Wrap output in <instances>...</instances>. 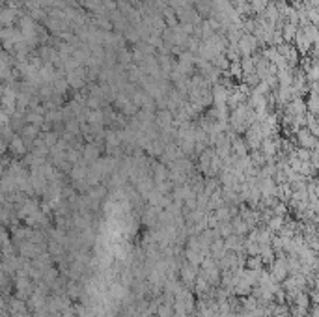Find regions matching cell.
<instances>
[{
	"label": "cell",
	"mask_w": 319,
	"mask_h": 317,
	"mask_svg": "<svg viewBox=\"0 0 319 317\" xmlns=\"http://www.w3.org/2000/svg\"><path fill=\"white\" fill-rule=\"evenodd\" d=\"M263 140H265V132H263L261 123H252L245 132V142L248 146V149H254V151L261 149Z\"/></svg>",
	"instance_id": "1"
},
{
	"label": "cell",
	"mask_w": 319,
	"mask_h": 317,
	"mask_svg": "<svg viewBox=\"0 0 319 317\" xmlns=\"http://www.w3.org/2000/svg\"><path fill=\"white\" fill-rule=\"evenodd\" d=\"M295 140H297V146H299V148H306V149H310V151H314V149L319 146L317 137H315L314 132L310 131L308 127H303V129H299V131L295 132Z\"/></svg>",
	"instance_id": "2"
},
{
	"label": "cell",
	"mask_w": 319,
	"mask_h": 317,
	"mask_svg": "<svg viewBox=\"0 0 319 317\" xmlns=\"http://www.w3.org/2000/svg\"><path fill=\"white\" fill-rule=\"evenodd\" d=\"M287 273H289V263H287L286 258H280L277 261L271 263V276L277 282H282L287 278Z\"/></svg>",
	"instance_id": "3"
},
{
	"label": "cell",
	"mask_w": 319,
	"mask_h": 317,
	"mask_svg": "<svg viewBox=\"0 0 319 317\" xmlns=\"http://www.w3.org/2000/svg\"><path fill=\"white\" fill-rule=\"evenodd\" d=\"M8 146H10V151L13 155H25L27 153V142L22 140V137H13Z\"/></svg>",
	"instance_id": "4"
},
{
	"label": "cell",
	"mask_w": 319,
	"mask_h": 317,
	"mask_svg": "<svg viewBox=\"0 0 319 317\" xmlns=\"http://www.w3.org/2000/svg\"><path fill=\"white\" fill-rule=\"evenodd\" d=\"M82 158H86L88 163H97L99 161V148L96 144H88L82 149Z\"/></svg>",
	"instance_id": "5"
},
{
	"label": "cell",
	"mask_w": 319,
	"mask_h": 317,
	"mask_svg": "<svg viewBox=\"0 0 319 317\" xmlns=\"http://www.w3.org/2000/svg\"><path fill=\"white\" fill-rule=\"evenodd\" d=\"M37 134H39V131H37V127H36V125H28V127H25V131L21 132L22 140H25V142H27V144L36 142Z\"/></svg>",
	"instance_id": "6"
},
{
	"label": "cell",
	"mask_w": 319,
	"mask_h": 317,
	"mask_svg": "<svg viewBox=\"0 0 319 317\" xmlns=\"http://www.w3.org/2000/svg\"><path fill=\"white\" fill-rule=\"evenodd\" d=\"M86 174H88V168H86L84 164H77V166H73V170H71V177H73L75 181H82L86 177Z\"/></svg>",
	"instance_id": "7"
},
{
	"label": "cell",
	"mask_w": 319,
	"mask_h": 317,
	"mask_svg": "<svg viewBox=\"0 0 319 317\" xmlns=\"http://www.w3.org/2000/svg\"><path fill=\"white\" fill-rule=\"evenodd\" d=\"M293 151H295V155H297L299 158H301V161H303V163H310V161H312V151H310V149H306V148H295L293 149Z\"/></svg>",
	"instance_id": "8"
},
{
	"label": "cell",
	"mask_w": 319,
	"mask_h": 317,
	"mask_svg": "<svg viewBox=\"0 0 319 317\" xmlns=\"http://www.w3.org/2000/svg\"><path fill=\"white\" fill-rule=\"evenodd\" d=\"M58 142H60L58 134H54V132H47V134H45V144H47L49 148H54Z\"/></svg>",
	"instance_id": "9"
},
{
	"label": "cell",
	"mask_w": 319,
	"mask_h": 317,
	"mask_svg": "<svg viewBox=\"0 0 319 317\" xmlns=\"http://www.w3.org/2000/svg\"><path fill=\"white\" fill-rule=\"evenodd\" d=\"M159 315H161V317H170V315H172V310H170V306H161V310H159Z\"/></svg>",
	"instance_id": "10"
}]
</instances>
